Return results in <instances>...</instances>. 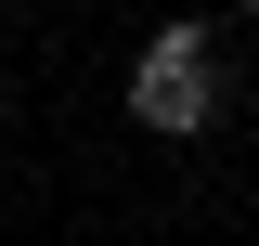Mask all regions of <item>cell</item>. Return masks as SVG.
<instances>
[{"label": "cell", "instance_id": "obj_1", "mask_svg": "<svg viewBox=\"0 0 259 246\" xmlns=\"http://www.w3.org/2000/svg\"><path fill=\"white\" fill-rule=\"evenodd\" d=\"M221 104H233V78H221V26H207V13H168V26L130 52V130H143V143H207Z\"/></svg>", "mask_w": 259, "mask_h": 246}, {"label": "cell", "instance_id": "obj_2", "mask_svg": "<svg viewBox=\"0 0 259 246\" xmlns=\"http://www.w3.org/2000/svg\"><path fill=\"white\" fill-rule=\"evenodd\" d=\"M168 13H194V0H168Z\"/></svg>", "mask_w": 259, "mask_h": 246}]
</instances>
